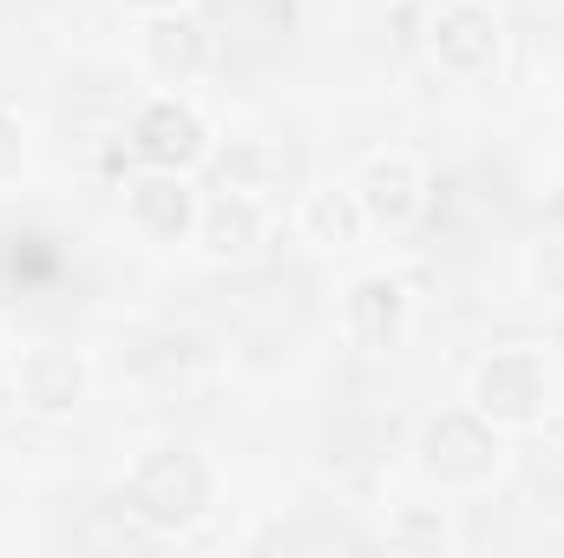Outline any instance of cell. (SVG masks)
<instances>
[{
  "mask_svg": "<svg viewBox=\"0 0 564 558\" xmlns=\"http://www.w3.org/2000/svg\"><path fill=\"white\" fill-rule=\"evenodd\" d=\"M139 66L158 86H171V93L197 86L204 66H210V33H204V20H197L191 7H184V13L139 20Z\"/></svg>",
  "mask_w": 564,
  "mask_h": 558,
  "instance_id": "11",
  "label": "cell"
},
{
  "mask_svg": "<svg viewBox=\"0 0 564 558\" xmlns=\"http://www.w3.org/2000/svg\"><path fill=\"white\" fill-rule=\"evenodd\" d=\"M335 322H341V342L355 355H394L414 329V282L394 270H361L341 289Z\"/></svg>",
  "mask_w": 564,
  "mask_h": 558,
  "instance_id": "8",
  "label": "cell"
},
{
  "mask_svg": "<svg viewBox=\"0 0 564 558\" xmlns=\"http://www.w3.org/2000/svg\"><path fill=\"white\" fill-rule=\"evenodd\" d=\"M525 296L564 309V224H545V230L525 244Z\"/></svg>",
  "mask_w": 564,
  "mask_h": 558,
  "instance_id": "13",
  "label": "cell"
},
{
  "mask_svg": "<svg viewBox=\"0 0 564 558\" xmlns=\"http://www.w3.org/2000/svg\"><path fill=\"white\" fill-rule=\"evenodd\" d=\"M210 164L224 171V184H237V191H270V178H276V151L263 139H230V144H217L210 151Z\"/></svg>",
  "mask_w": 564,
  "mask_h": 558,
  "instance_id": "15",
  "label": "cell"
},
{
  "mask_svg": "<svg viewBox=\"0 0 564 558\" xmlns=\"http://www.w3.org/2000/svg\"><path fill=\"white\" fill-rule=\"evenodd\" d=\"M348 191L368 217V237H408L414 224L426 217V164L414 151L388 144V151H368L355 171H348Z\"/></svg>",
  "mask_w": 564,
  "mask_h": 558,
  "instance_id": "7",
  "label": "cell"
},
{
  "mask_svg": "<svg viewBox=\"0 0 564 558\" xmlns=\"http://www.w3.org/2000/svg\"><path fill=\"white\" fill-rule=\"evenodd\" d=\"M558 132H564V93H558Z\"/></svg>",
  "mask_w": 564,
  "mask_h": 558,
  "instance_id": "18",
  "label": "cell"
},
{
  "mask_svg": "<svg viewBox=\"0 0 564 558\" xmlns=\"http://www.w3.org/2000/svg\"><path fill=\"white\" fill-rule=\"evenodd\" d=\"M466 401L492 427L506 433H532L558 415V375L545 362V348L532 342H506V348H486L466 375Z\"/></svg>",
  "mask_w": 564,
  "mask_h": 558,
  "instance_id": "3",
  "label": "cell"
},
{
  "mask_svg": "<svg viewBox=\"0 0 564 558\" xmlns=\"http://www.w3.org/2000/svg\"><path fill=\"white\" fill-rule=\"evenodd\" d=\"M295 237H302L308 250H322V257H341V250H355V244L368 237V217H361L348 178H322V184L302 191V204H295Z\"/></svg>",
  "mask_w": 564,
  "mask_h": 558,
  "instance_id": "12",
  "label": "cell"
},
{
  "mask_svg": "<svg viewBox=\"0 0 564 558\" xmlns=\"http://www.w3.org/2000/svg\"><path fill=\"white\" fill-rule=\"evenodd\" d=\"M506 440L512 433L492 427L473 401H446V408L421 415L408 453H414V473H421L440 500H473V493H492L506 480V466H512V447Z\"/></svg>",
  "mask_w": 564,
  "mask_h": 558,
  "instance_id": "2",
  "label": "cell"
},
{
  "mask_svg": "<svg viewBox=\"0 0 564 558\" xmlns=\"http://www.w3.org/2000/svg\"><path fill=\"white\" fill-rule=\"evenodd\" d=\"M0 368H7V335H0Z\"/></svg>",
  "mask_w": 564,
  "mask_h": 558,
  "instance_id": "19",
  "label": "cell"
},
{
  "mask_svg": "<svg viewBox=\"0 0 564 558\" xmlns=\"http://www.w3.org/2000/svg\"><path fill=\"white\" fill-rule=\"evenodd\" d=\"M119 506H126V519L139 526L144 539H191L204 519H217L224 473H217V460L197 440L158 433V440H144L139 453L126 460Z\"/></svg>",
  "mask_w": 564,
  "mask_h": 558,
  "instance_id": "1",
  "label": "cell"
},
{
  "mask_svg": "<svg viewBox=\"0 0 564 558\" xmlns=\"http://www.w3.org/2000/svg\"><path fill=\"white\" fill-rule=\"evenodd\" d=\"M421 53L440 79L486 86L506 73V13L492 0H426Z\"/></svg>",
  "mask_w": 564,
  "mask_h": 558,
  "instance_id": "4",
  "label": "cell"
},
{
  "mask_svg": "<svg viewBox=\"0 0 564 558\" xmlns=\"http://www.w3.org/2000/svg\"><path fill=\"white\" fill-rule=\"evenodd\" d=\"M263 244H270V204H263L257 191H237V184L204 191V211H197V237H191V250H197L210 270H243Z\"/></svg>",
  "mask_w": 564,
  "mask_h": 558,
  "instance_id": "10",
  "label": "cell"
},
{
  "mask_svg": "<svg viewBox=\"0 0 564 558\" xmlns=\"http://www.w3.org/2000/svg\"><path fill=\"white\" fill-rule=\"evenodd\" d=\"M381 539L394 552H446L453 546V519H446V506H401Z\"/></svg>",
  "mask_w": 564,
  "mask_h": 558,
  "instance_id": "14",
  "label": "cell"
},
{
  "mask_svg": "<svg viewBox=\"0 0 564 558\" xmlns=\"http://www.w3.org/2000/svg\"><path fill=\"white\" fill-rule=\"evenodd\" d=\"M119 13H132V20H158V13H184L191 0H112Z\"/></svg>",
  "mask_w": 564,
  "mask_h": 558,
  "instance_id": "17",
  "label": "cell"
},
{
  "mask_svg": "<svg viewBox=\"0 0 564 558\" xmlns=\"http://www.w3.org/2000/svg\"><path fill=\"white\" fill-rule=\"evenodd\" d=\"M119 211H126V230L144 250H158V257L191 250L197 211H204L197 171H144V164H132V178L119 184Z\"/></svg>",
  "mask_w": 564,
  "mask_h": 558,
  "instance_id": "6",
  "label": "cell"
},
{
  "mask_svg": "<svg viewBox=\"0 0 564 558\" xmlns=\"http://www.w3.org/2000/svg\"><path fill=\"white\" fill-rule=\"evenodd\" d=\"M210 151H217V132L191 93L158 86L126 119V158L144 171H197V164H210Z\"/></svg>",
  "mask_w": 564,
  "mask_h": 558,
  "instance_id": "5",
  "label": "cell"
},
{
  "mask_svg": "<svg viewBox=\"0 0 564 558\" xmlns=\"http://www.w3.org/2000/svg\"><path fill=\"white\" fill-rule=\"evenodd\" d=\"M26 158H33V132L13 106H0V197L26 178Z\"/></svg>",
  "mask_w": 564,
  "mask_h": 558,
  "instance_id": "16",
  "label": "cell"
},
{
  "mask_svg": "<svg viewBox=\"0 0 564 558\" xmlns=\"http://www.w3.org/2000/svg\"><path fill=\"white\" fill-rule=\"evenodd\" d=\"M7 382L33 420H73L93 401V362L73 342H26L7 362Z\"/></svg>",
  "mask_w": 564,
  "mask_h": 558,
  "instance_id": "9",
  "label": "cell"
}]
</instances>
